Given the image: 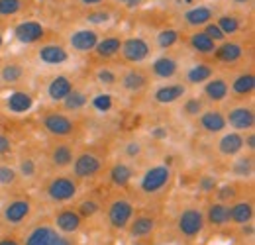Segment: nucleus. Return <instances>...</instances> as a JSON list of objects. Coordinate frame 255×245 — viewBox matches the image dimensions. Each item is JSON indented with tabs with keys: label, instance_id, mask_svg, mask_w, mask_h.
I'll list each match as a JSON object with an SVG mask.
<instances>
[{
	"label": "nucleus",
	"instance_id": "45",
	"mask_svg": "<svg viewBox=\"0 0 255 245\" xmlns=\"http://www.w3.org/2000/svg\"><path fill=\"white\" fill-rule=\"evenodd\" d=\"M143 151H145V147H143V141L141 139H128L126 143H124V147H122V153L129 161L139 159L143 155Z\"/></svg>",
	"mask_w": 255,
	"mask_h": 245
},
{
	"label": "nucleus",
	"instance_id": "36",
	"mask_svg": "<svg viewBox=\"0 0 255 245\" xmlns=\"http://www.w3.org/2000/svg\"><path fill=\"white\" fill-rule=\"evenodd\" d=\"M179 41H181V30H179V28H173V26L161 28L159 31H155V37H153V45H155L159 51H169V49H173Z\"/></svg>",
	"mask_w": 255,
	"mask_h": 245
},
{
	"label": "nucleus",
	"instance_id": "51",
	"mask_svg": "<svg viewBox=\"0 0 255 245\" xmlns=\"http://www.w3.org/2000/svg\"><path fill=\"white\" fill-rule=\"evenodd\" d=\"M149 135H151L153 141H163V139L169 137V129H167L165 125H153V127L149 129Z\"/></svg>",
	"mask_w": 255,
	"mask_h": 245
},
{
	"label": "nucleus",
	"instance_id": "44",
	"mask_svg": "<svg viewBox=\"0 0 255 245\" xmlns=\"http://www.w3.org/2000/svg\"><path fill=\"white\" fill-rule=\"evenodd\" d=\"M26 0H0V18H14L22 14Z\"/></svg>",
	"mask_w": 255,
	"mask_h": 245
},
{
	"label": "nucleus",
	"instance_id": "9",
	"mask_svg": "<svg viewBox=\"0 0 255 245\" xmlns=\"http://www.w3.org/2000/svg\"><path fill=\"white\" fill-rule=\"evenodd\" d=\"M216 14H218V10L212 4H202L200 2V4H192L187 10L181 12V22L191 30H200L208 22H212L216 18Z\"/></svg>",
	"mask_w": 255,
	"mask_h": 245
},
{
	"label": "nucleus",
	"instance_id": "40",
	"mask_svg": "<svg viewBox=\"0 0 255 245\" xmlns=\"http://www.w3.org/2000/svg\"><path fill=\"white\" fill-rule=\"evenodd\" d=\"M89 104H91V108L98 112V114H108V112H112V108H114V98H112V94L110 92H96L93 94L91 98H89Z\"/></svg>",
	"mask_w": 255,
	"mask_h": 245
},
{
	"label": "nucleus",
	"instance_id": "12",
	"mask_svg": "<svg viewBox=\"0 0 255 245\" xmlns=\"http://www.w3.org/2000/svg\"><path fill=\"white\" fill-rule=\"evenodd\" d=\"M210 57H214V61L224 65H234L246 57V45L234 37H226L224 41L216 43V49Z\"/></svg>",
	"mask_w": 255,
	"mask_h": 245
},
{
	"label": "nucleus",
	"instance_id": "15",
	"mask_svg": "<svg viewBox=\"0 0 255 245\" xmlns=\"http://www.w3.org/2000/svg\"><path fill=\"white\" fill-rule=\"evenodd\" d=\"M187 94H189V87L185 83H165L153 91L151 98L159 106H171V104L181 102Z\"/></svg>",
	"mask_w": 255,
	"mask_h": 245
},
{
	"label": "nucleus",
	"instance_id": "49",
	"mask_svg": "<svg viewBox=\"0 0 255 245\" xmlns=\"http://www.w3.org/2000/svg\"><path fill=\"white\" fill-rule=\"evenodd\" d=\"M216 186H218V179L214 175H202L198 179V190L204 194H212L216 190Z\"/></svg>",
	"mask_w": 255,
	"mask_h": 245
},
{
	"label": "nucleus",
	"instance_id": "43",
	"mask_svg": "<svg viewBox=\"0 0 255 245\" xmlns=\"http://www.w3.org/2000/svg\"><path fill=\"white\" fill-rule=\"evenodd\" d=\"M16 173H18V177H22V179H26V181L35 179V177H37V163H35V159H33V157H22V159L18 161Z\"/></svg>",
	"mask_w": 255,
	"mask_h": 245
},
{
	"label": "nucleus",
	"instance_id": "10",
	"mask_svg": "<svg viewBox=\"0 0 255 245\" xmlns=\"http://www.w3.org/2000/svg\"><path fill=\"white\" fill-rule=\"evenodd\" d=\"M14 39L20 43V45H37L41 43V39L45 37V26L39 22V20H22L14 26Z\"/></svg>",
	"mask_w": 255,
	"mask_h": 245
},
{
	"label": "nucleus",
	"instance_id": "27",
	"mask_svg": "<svg viewBox=\"0 0 255 245\" xmlns=\"http://www.w3.org/2000/svg\"><path fill=\"white\" fill-rule=\"evenodd\" d=\"M122 35H116V33H110V35H100V39H98V43H96L95 47V53L96 57H100V59H112V57H116V55H120V47H122Z\"/></svg>",
	"mask_w": 255,
	"mask_h": 245
},
{
	"label": "nucleus",
	"instance_id": "28",
	"mask_svg": "<svg viewBox=\"0 0 255 245\" xmlns=\"http://www.w3.org/2000/svg\"><path fill=\"white\" fill-rule=\"evenodd\" d=\"M230 222L236 226H246L254 220V202L246 198H236L230 202Z\"/></svg>",
	"mask_w": 255,
	"mask_h": 245
},
{
	"label": "nucleus",
	"instance_id": "54",
	"mask_svg": "<svg viewBox=\"0 0 255 245\" xmlns=\"http://www.w3.org/2000/svg\"><path fill=\"white\" fill-rule=\"evenodd\" d=\"M108 0H77V4L79 6H83V8H96V6H104Z\"/></svg>",
	"mask_w": 255,
	"mask_h": 245
},
{
	"label": "nucleus",
	"instance_id": "48",
	"mask_svg": "<svg viewBox=\"0 0 255 245\" xmlns=\"http://www.w3.org/2000/svg\"><path fill=\"white\" fill-rule=\"evenodd\" d=\"M18 181V173H16V167L12 165H0V186H10Z\"/></svg>",
	"mask_w": 255,
	"mask_h": 245
},
{
	"label": "nucleus",
	"instance_id": "56",
	"mask_svg": "<svg viewBox=\"0 0 255 245\" xmlns=\"http://www.w3.org/2000/svg\"><path fill=\"white\" fill-rule=\"evenodd\" d=\"M230 2H232V6H236V8H248V6L254 4V0H230Z\"/></svg>",
	"mask_w": 255,
	"mask_h": 245
},
{
	"label": "nucleus",
	"instance_id": "29",
	"mask_svg": "<svg viewBox=\"0 0 255 245\" xmlns=\"http://www.w3.org/2000/svg\"><path fill=\"white\" fill-rule=\"evenodd\" d=\"M230 92L238 98H248L255 92V75L252 71H242L238 73L232 83H230Z\"/></svg>",
	"mask_w": 255,
	"mask_h": 245
},
{
	"label": "nucleus",
	"instance_id": "1",
	"mask_svg": "<svg viewBox=\"0 0 255 245\" xmlns=\"http://www.w3.org/2000/svg\"><path fill=\"white\" fill-rule=\"evenodd\" d=\"M173 179V169L171 165L167 163H159V165H151L149 169H145V173L141 175L137 188L141 194H147V196H153V194H159L163 188H167L169 183Z\"/></svg>",
	"mask_w": 255,
	"mask_h": 245
},
{
	"label": "nucleus",
	"instance_id": "17",
	"mask_svg": "<svg viewBox=\"0 0 255 245\" xmlns=\"http://www.w3.org/2000/svg\"><path fill=\"white\" fill-rule=\"evenodd\" d=\"M196 122L204 133H210V135H218V133L226 131V127H228L226 114L218 108H204L200 112V116L196 118Z\"/></svg>",
	"mask_w": 255,
	"mask_h": 245
},
{
	"label": "nucleus",
	"instance_id": "37",
	"mask_svg": "<svg viewBox=\"0 0 255 245\" xmlns=\"http://www.w3.org/2000/svg\"><path fill=\"white\" fill-rule=\"evenodd\" d=\"M24 77H26V67L22 63H4L0 69V81L4 85H18L24 81Z\"/></svg>",
	"mask_w": 255,
	"mask_h": 245
},
{
	"label": "nucleus",
	"instance_id": "50",
	"mask_svg": "<svg viewBox=\"0 0 255 245\" xmlns=\"http://www.w3.org/2000/svg\"><path fill=\"white\" fill-rule=\"evenodd\" d=\"M200 30L204 31L208 37H212L216 43H220V41H224V39H226V35L222 33V30L218 28V24H216L214 20H212V22H208V24H206L204 28H200Z\"/></svg>",
	"mask_w": 255,
	"mask_h": 245
},
{
	"label": "nucleus",
	"instance_id": "33",
	"mask_svg": "<svg viewBox=\"0 0 255 245\" xmlns=\"http://www.w3.org/2000/svg\"><path fill=\"white\" fill-rule=\"evenodd\" d=\"M234 161H232V167H230V171H232V177H236V179H252L254 177V171H255V161H254V153H248V155H236V157H232Z\"/></svg>",
	"mask_w": 255,
	"mask_h": 245
},
{
	"label": "nucleus",
	"instance_id": "20",
	"mask_svg": "<svg viewBox=\"0 0 255 245\" xmlns=\"http://www.w3.org/2000/svg\"><path fill=\"white\" fill-rule=\"evenodd\" d=\"M214 22L218 24V28L222 30L226 37H236L246 28V18L244 14H238V12H218Z\"/></svg>",
	"mask_w": 255,
	"mask_h": 245
},
{
	"label": "nucleus",
	"instance_id": "13",
	"mask_svg": "<svg viewBox=\"0 0 255 245\" xmlns=\"http://www.w3.org/2000/svg\"><path fill=\"white\" fill-rule=\"evenodd\" d=\"M118 85L122 87V91L131 92V94L145 91L147 85H149V73L143 71V69H139L137 65H133L129 69H124L118 75Z\"/></svg>",
	"mask_w": 255,
	"mask_h": 245
},
{
	"label": "nucleus",
	"instance_id": "7",
	"mask_svg": "<svg viewBox=\"0 0 255 245\" xmlns=\"http://www.w3.org/2000/svg\"><path fill=\"white\" fill-rule=\"evenodd\" d=\"M226 123L228 127H232L234 131H240V133H248V131H254L255 127V112L252 104H236L232 108H228L226 112Z\"/></svg>",
	"mask_w": 255,
	"mask_h": 245
},
{
	"label": "nucleus",
	"instance_id": "6",
	"mask_svg": "<svg viewBox=\"0 0 255 245\" xmlns=\"http://www.w3.org/2000/svg\"><path fill=\"white\" fill-rule=\"evenodd\" d=\"M71 167H73V177L75 179L89 181V179H95L100 175V171L104 167V161L95 151H81V153L75 155Z\"/></svg>",
	"mask_w": 255,
	"mask_h": 245
},
{
	"label": "nucleus",
	"instance_id": "5",
	"mask_svg": "<svg viewBox=\"0 0 255 245\" xmlns=\"http://www.w3.org/2000/svg\"><path fill=\"white\" fill-rule=\"evenodd\" d=\"M45 194L51 202L55 204H63L71 202L77 194H79V183L75 177H67V175H57L53 177L49 183L45 184Z\"/></svg>",
	"mask_w": 255,
	"mask_h": 245
},
{
	"label": "nucleus",
	"instance_id": "58",
	"mask_svg": "<svg viewBox=\"0 0 255 245\" xmlns=\"http://www.w3.org/2000/svg\"><path fill=\"white\" fill-rule=\"evenodd\" d=\"M2 45H4V33L0 30V49H2Z\"/></svg>",
	"mask_w": 255,
	"mask_h": 245
},
{
	"label": "nucleus",
	"instance_id": "42",
	"mask_svg": "<svg viewBox=\"0 0 255 245\" xmlns=\"http://www.w3.org/2000/svg\"><path fill=\"white\" fill-rule=\"evenodd\" d=\"M95 79L96 83L100 87H104V89H110V87H116L118 85V73L112 67H108V65H102V67L96 69Z\"/></svg>",
	"mask_w": 255,
	"mask_h": 245
},
{
	"label": "nucleus",
	"instance_id": "39",
	"mask_svg": "<svg viewBox=\"0 0 255 245\" xmlns=\"http://www.w3.org/2000/svg\"><path fill=\"white\" fill-rule=\"evenodd\" d=\"M55 234H57V230L51 226H37L26 238V245H49Z\"/></svg>",
	"mask_w": 255,
	"mask_h": 245
},
{
	"label": "nucleus",
	"instance_id": "21",
	"mask_svg": "<svg viewBox=\"0 0 255 245\" xmlns=\"http://www.w3.org/2000/svg\"><path fill=\"white\" fill-rule=\"evenodd\" d=\"M216 149L222 157H236V155L244 153V133L240 131H222L220 139L216 141Z\"/></svg>",
	"mask_w": 255,
	"mask_h": 245
},
{
	"label": "nucleus",
	"instance_id": "16",
	"mask_svg": "<svg viewBox=\"0 0 255 245\" xmlns=\"http://www.w3.org/2000/svg\"><path fill=\"white\" fill-rule=\"evenodd\" d=\"M179 69H181V63L175 55H169V53H163L159 57H155L151 65H149V77L157 79V81H169L173 77L179 75Z\"/></svg>",
	"mask_w": 255,
	"mask_h": 245
},
{
	"label": "nucleus",
	"instance_id": "4",
	"mask_svg": "<svg viewBox=\"0 0 255 245\" xmlns=\"http://www.w3.org/2000/svg\"><path fill=\"white\" fill-rule=\"evenodd\" d=\"M100 39V31L91 26H81V28H75V30L69 31L67 35V47L69 51L73 53H79V55H87V53H93Z\"/></svg>",
	"mask_w": 255,
	"mask_h": 245
},
{
	"label": "nucleus",
	"instance_id": "24",
	"mask_svg": "<svg viewBox=\"0 0 255 245\" xmlns=\"http://www.w3.org/2000/svg\"><path fill=\"white\" fill-rule=\"evenodd\" d=\"M155 228H157L155 216L141 214V216H135V220L131 218V222L128 224V234L133 240H143V238H149L155 232Z\"/></svg>",
	"mask_w": 255,
	"mask_h": 245
},
{
	"label": "nucleus",
	"instance_id": "3",
	"mask_svg": "<svg viewBox=\"0 0 255 245\" xmlns=\"http://www.w3.org/2000/svg\"><path fill=\"white\" fill-rule=\"evenodd\" d=\"M151 41L141 37V35H129L122 39V47H120V55L126 63L131 65H141L151 57Z\"/></svg>",
	"mask_w": 255,
	"mask_h": 245
},
{
	"label": "nucleus",
	"instance_id": "34",
	"mask_svg": "<svg viewBox=\"0 0 255 245\" xmlns=\"http://www.w3.org/2000/svg\"><path fill=\"white\" fill-rule=\"evenodd\" d=\"M133 167L131 165H128L124 161H118V163H114L112 167H110V171H108V179H110V183L114 184V186H118V188H124L128 184L131 183V179H133Z\"/></svg>",
	"mask_w": 255,
	"mask_h": 245
},
{
	"label": "nucleus",
	"instance_id": "47",
	"mask_svg": "<svg viewBox=\"0 0 255 245\" xmlns=\"http://www.w3.org/2000/svg\"><path fill=\"white\" fill-rule=\"evenodd\" d=\"M98 210H100V204L93 200V198H87V200H81V204H79V208H77V212L81 214V218L85 220V218H93V216L98 214Z\"/></svg>",
	"mask_w": 255,
	"mask_h": 245
},
{
	"label": "nucleus",
	"instance_id": "11",
	"mask_svg": "<svg viewBox=\"0 0 255 245\" xmlns=\"http://www.w3.org/2000/svg\"><path fill=\"white\" fill-rule=\"evenodd\" d=\"M204 224H206V220H204V212L202 210H198V208H185L179 218H177V230H179V234L183 236V238H196L202 230H204Z\"/></svg>",
	"mask_w": 255,
	"mask_h": 245
},
{
	"label": "nucleus",
	"instance_id": "31",
	"mask_svg": "<svg viewBox=\"0 0 255 245\" xmlns=\"http://www.w3.org/2000/svg\"><path fill=\"white\" fill-rule=\"evenodd\" d=\"M49 161H51V165L53 167H57V169H67V167H71V163H73V159H75V149H73V145L71 143H67V141H57L51 149H49Z\"/></svg>",
	"mask_w": 255,
	"mask_h": 245
},
{
	"label": "nucleus",
	"instance_id": "22",
	"mask_svg": "<svg viewBox=\"0 0 255 245\" xmlns=\"http://www.w3.org/2000/svg\"><path fill=\"white\" fill-rule=\"evenodd\" d=\"M214 75H216L214 65H210V63H206V61L192 63L191 67L185 71L183 83H185L187 87H202V85H204L208 79H212Z\"/></svg>",
	"mask_w": 255,
	"mask_h": 245
},
{
	"label": "nucleus",
	"instance_id": "23",
	"mask_svg": "<svg viewBox=\"0 0 255 245\" xmlns=\"http://www.w3.org/2000/svg\"><path fill=\"white\" fill-rule=\"evenodd\" d=\"M73 89H75V83H73V79H71L69 75H55V77H51L49 83L45 85V94H47V98H49L51 102L61 104L63 98L73 91Z\"/></svg>",
	"mask_w": 255,
	"mask_h": 245
},
{
	"label": "nucleus",
	"instance_id": "25",
	"mask_svg": "<svg viewBox=\"0 0 255 245\" xmlns=\"http://www.w3.org/2000/svg\"><path fill=\"white\" fill-rule=\"evenodd\" d=\"M33 104H35V98H33L32 92L28 91H14L6 98V108L16 116L28 114L33 108Z\"/></svg>",
	"mask_w": 255,
	"mask_h": 245
},
{
	"label": "nucleus",
	"instance_id": "26",
	"mask_svg": "<svg viewBox=\"0 0 255 245\" xmlns=\"http://www.w3.org/2000/svg\"><path fill=\"white\" fill-rule=\"evenodd\" d=\"M187 45L191 47L192 53L196 55H204V57H210L216 49V41L212 37H208L202 30H194L189 33L187 37Z\"/></svg>",
	"mask_w": 255,
	"mask_h": 245
},
{
	"label": "nucleus",
	"instance_id": "46",
	"mask_svg": "<svg viewBox=\"0 0 255 245\" xmlns=\"http://www.w3.org/2000/svg\"><path fill=\"white\" fill-rule=\"evenodd\" d=\"M214 192H216V200L226 202V204H230L238 198V188L234 184H218Z\"/></svg>",
	"mask_w": 255,
	"mask_h": 245
},
{
	"label": "nucleus",
	"instance_id": "57",
	"mask_svg": "<svg viewBox=\"0 0 255 245\" xmlns=\"http://www.w3.org/2000/svg\"><path fill=\"white\" fill-rule=\"evenodd\" d=\"M0 245H20L16 240H10V238H4V240H0Z\"/></svg>",
	"mask_w": 255,
	"mask_h": 245
},
{
	"label": "nucleus",
	"instance_id": "14",
	"mask_svg": "<svg viewBox=\"0 0 255 245\" xmlns=\"http://www.w3.org/2000/svg\"><path fill=\"white\" fill-rule=\"evenodd\" d=\"M133 218V204L128 198H114L108 206V222L114 230H126Z\"/></svg>",
	"mask_w": 255,
	"mask_h": 245
},
{
	"label": "nucleus",
	"instance_id": "35",
	"mask_svg": "<svg viewBox=\"0 0 255 245\" xmlns=\"http://www.w3.org/2000/svg\"><path fill=\"white\" fill-rule=\"evenodd\" d=\"M204 220H206L210 226H214V228H222L226 224H230V204L220 202V200L212 202V204L208 206L206 214H204Z\"/></svg>",
	"mask_w": 255,
	"mask_h": 245
},
{
	"label": "nucleus",
	"instance_id": "32",
	"mask_svg": "<svg viewBox=\"0 0 255 245\" xmlns=\"http://www.w3.org/2000/svg\"><path fill=\"white\" fill-rule=\"evenodd\" d=\"M114 20V10L112 8H106V6H96V8H89L83 16V22L85 26H91V28H102V26H108L110 22Z\"/></svg>",
	"mask_w": 255,
	"mask_h": 245
},
{
	"label": "nucleus",
	"instance_id": "38",
	"mask_svg": "<svg viewBox=\"0 0 255 245\" xmlns=\"http://www.w3.org/2000/svg\"><path fill=\"white\" fill-rule=\"evenodd\" d=\"M89 98H91V96H89L85 91H81V89H73V91L63 98L61 104H63L65 112H81L83 108L89 106Z\"/></svg>",
	"mask_w": 255,
	"mask_h": 245
},
{
	"label": "nucleus",
	"instance_id": "8",
	"mask_svg": "<svg viewBox=\"0 0 255 245\" xmlns=\"http://www.w3.org/2000/svg\"><path fill=\"white\" fill-rule=\"evenodd\" d=\"M41 125H43V129L51 137H57V139H63V137L73 135L75 129H77L75 120L69 114H65V112H47L41 118Z\"/></svg>",
	"mask_w": 255,
	"mask_h": 245
},
{
	"label": "nucleus",
	"instance_id": "41",
	"mask_svg": "<svg viewBox=\"0 0 255 245\" xmlns=\"http://www.w3.org/2000/svg\"><path fill=\"white\" fill-rule=\"evenodd\" d=\"M204 108H206L204 98H200V96H185V98H183L181 112H183L187 118H198Z\"/></svg>",
	"mask_w": 255,
	"mask_h": 245
},
{
	"label": "nucleus",
	"instance_id": "53",
	"mask_svg": "<svg viewBox=\"0 0 255 245\" xmlns=\"http://www.w3.org/2000/svg\"><path fill=\"white\" fill-rule=\"evenodd\" d=\"M12 151V139L4 133H0V155H6Z\"/></svg>",
	"mask_w": 255,
	"mask_h": 245
},
{
	"label": "nucleus",
	"instance_id": "55",
	"mask_svg": "<svg viewBox=\"0 0 255 245\" xmlns=\"http://www.w3.org/2000/svg\"><path fill=\"white\" fill-rule=\"evenodd\" d=\"M49 245H75V244H73V242H71L67 236H63V234H55Z\"/></svg>",
	"mask_w": 255,
	"mask_h": 245
},
{
	"label": "nucleus",
	"instance_id": "52",
	"mask_svg": "<svg viewBox=\"0 0 255 245\" xmlns=\"http://www.w3.org/2000/svg\"><path fill=\"white\" fill-rule=\"evenodd\" d=\"M112 2L118 4V6H122V8H126V10H135V8H139V6L145 4V0H112Z\"/></svg>",
	"mask_w": 255,
	"mask_h": 245
},
{
	"label": "nucleus",
	"instance_id": "19",
	"mask_svg": "<svg viewBox=\"0 0 255 245\" xmlns=\"http://www.w3.org/2000/svg\"><path fill=\"white\" fill-rule=\"evenodd\" d=\"M30 212H32V202L28 198H14L4 206L2 220L8 226H18L30 216Z\"/></svg>",
	"mask_w": 255,
	"mask_h": 245
},
{
	"label": "nucleus",
	"instance_id": "2",
	"mask_svg": "<svg viewBox=\"0 0 255 245\" xmlns=\"http://www.w3.org/2000/svg\"><path fill=\"white\" fill-rule=\"evenodd\" d=\"M35 61L43 67H63L71 61L69 47L57 41H43L35 47Z\"/></svg>",
	"mask_w": 255,
	"mask_h": 245
},
{
	"label": "nucleus",
	"instance_id": "59",
	"mask_svg": "<svg viewBox=\"0 0 255 245\" xmlns=\"http://www.w3.org/2000/svg\"><path fill=\"white\" fill-rule=\"evenodd\" d=\"M135 245H145V244H135Z\"/></svg>",
	"mask_w": 255,
	"mask_h": 245
},
{
	"label": "nucleus",
	"instance_id": "30",
	"mask_svg": "<svg viewBox=\"0 0 255 245\" xmlns=\"http://www.w3.org/2000/svg\"><path fill=\"white\" fill-rule=\"evenodd\" d=\"M81 226H83V218L73 208H63L55 214V228L61 234H75L81 230Z\"/></svg>",
	"mask_w": 255,
	"mask_h": 245
},
{
	"label": "nucleus",
	"instance_id": "18",
	"mask_svg": "<svg viewBox=\"0 0 255 245\" xmlns=\"http://www.w3.org/2000/svg\"><path fill=\"white\" fill-rule=\"evenodd\" d=\"M228 96H230V81L226 77L214 75L202 85V98L212 104H220Z\"/></svg>",
	"mask_w": 255,
	"mask_h": 245
}]
</instances>
